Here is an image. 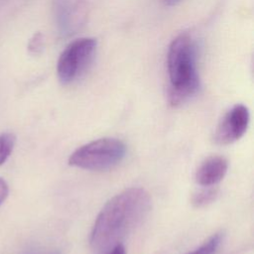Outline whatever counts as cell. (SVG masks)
Listing matches in <instances>:
<instances>
[{"label":"cell","mask_w":254,"mask_h":254,"mask_svg":"<svg viewBox=\"0 0 254 254\" xmlns=\"http://www.w3.org/2000/svg\"><path fill=\"white\" fill-rule=\"evenodd\" d=\"M250 120L248 108L243 104H236L229 109L219 122L214 140L219 145H228L239 140L246 132Z\"/></svg>","instance_id":"5b68a950"},{"label":"cell","mask_w":254,"mask_h":254,"mask_svg":"<svg viewBox=\"0 0 254 254\" xmlns=\"http://www.w3.org/2000/svg\"><path fill=\"white\" fill-rule=\"evenodd\" d=\"M167 67L170 81L169 101L172 106H179L195 95L200 85L195 44L189 34H181L171 43Z\"/></svg>","instance_id":"7a4b0ae2"},{"label":"cell","mask_w":254,"mask_h":254,"mask_svg":"<svg viewBox=\"0 0 254 254\" xmlns=\"http://www.w3.org/2000/svg\"><path fill=\"white\" fill-rule=\"evenodd\" d=\"M97 42L93 38H80L71 42L61 54L57 72L63 84H68L79 78L90 66Z\"/></svg>","instance_id":"277c9868"},{"label":"cell","mask_w":254,"mask_h":254,"mask_svg":"<svg viewBox=\"0 0 254 254\" xmlns=\"http://www.w3.org/2000/svg\"><path fill=\"white\" fill-rule=\"evenodd\" d=\"M222 237H223V233L221 232L214 233L205 242H203V244H201L198 248L187 254H214L221 243Z\"/></svg>","instance_id":"30bf717a"},{"label":"cell","mask_w":254,"mask_h":254,"mask_svg":"<svg viewBox=\"0 0 254 254\" xmlns=\"http://www.w3.org/2000/svg\"><path fill=\"white\" fill-rule=\"evenodd\" d=\"M164 1L167 5H175V4L179 3L181 0H164Z\"/></svg>","instance_id":"5bb4252c"},{"label":"cell","mask_w":254,"mask_h":254,"mask_svg":"<svg viewBox=\"0 0 254 254\" xmlns=\"http://www.w3.org/2000/svg\"><path fill=\"white\" fill-rule=\"evenodd\" d=\"M205 188L206 189H203L192 195L191 203L195 207H203L216 199L218 195L217 189H214L211 187H205Z\"/></svg>","instance_id":"ba28073f"},{"label":"cell","mask_w":254,"mask_h":254,"mask_svg":"<svg viewBox=\"0 0 254 254\" xmlns=\"http://www.w3.org/2000/svg\"><path fill=\"white\" fill-rule=\"evenodd\" d=\"M9 193V188L6 181L0 178V205L4 202Z\"/></svg>","instance_id":"7c38bea8"},{"label":"cell","mask_w":254,"mask_h":254,"mask_svg":"<svg viewBox=\"0 0 254 254\" xmlns=\"http://www.w3.org/2000/svg\"><path fill=\"white\" fill-rule=\"evenodd\" d=\"M125 154L126 146L122 141L115 138H100L72 152L68 164L89 171H103L118 165Z\"/></svg>","instance_id":"3957f363"},{"label":"cell","mask_w":254,"mask_h":254,"mask_svg":"<svg viewBox=\"0 0 254 254\" xmlns=\"http://www.w3.org/2000/svg\"><path fill=\"white\" fill-rule=\"evenodd\" d=\"M15 142L16 137L13 133L4 132L0 134V166H2L11 155Z\"/></svg>","instance_id":"9c48e42d"},{"label":"cell","mask_w":254,"mask_h":254,"mask_svg":"<svg viewBox=\"0 0 254 254\" xmlns=\"http://www.w3.org/2000/svg\"><path fill=\"white\" fill-rule=\"evenodd\" d=\"M151 197L142 188H129L112 196L98 213L91 234L90 247L94 254H105L147 216Z\"/></svg>","instance_id":"6da1fadb"},{"label":"cell","mask_w":254,"mask_h":254,"mask_svg":"<svg viewBox=\"0 0 254 254\" xmlns=\"http://www.w3.org/2000/svg\"><path fill=\"white\" fill-rule=\"evenodd\" d=\"M228 162L221 156L206 158L195 171V182L202 187H212L219 183L225 176Z\"/></svg>","instance_id":"8992f818"},{"label":"cell","mask_w":254,"mask_h":254,"mask_svg":"<svg viewBox=\"0 0 254 254\" xmlns=\"http://www.w3.org/2000/svg\"><path fill=\"white\" fill-rule=\"evenodd\" d=\"M78 4H62L59 7V13L58 17L60 19L59 23L62 26L63 30H67L70 28V25H74L73 23L80 15V12L78 13ZM80 17V16H79Z\"/></svg>","instance_id":"52a82bcc"},{"label":"cell","mask_w":254,"mask_h":254,"mask_svg":"<svg viewBox=\"0 0 254 254\" xmlns=\"http://www.w3.org/2000/svg\"><path fill=\"white\" fill-rule=\"evenodd\" d=\"M105 254H126V251H125L124 245L122 243H119V244L115 245L114 247H112Z\"/></svg>","instance_id":"4fadbf2b"},{"label":"cell","mask_w":254,"mask_h":254,"mask_svg":"<svg viewBox=\"0 0 254 254\" xmlns=\"http://www.w3.org/2000/svg\"><path fill=\"white\" fill-rule=\"evenodd\" d=\"M55 254H58V253H55Z\"/></svg>","instance_id":"9a60e30c"},{"label":"cell","mask_w":254,"mask_h":254,"mask_svg":"<svg viewBox=\"0 0 254 254\" xmlns=\"http://www.w3.org/2000/svg\"><path fill=\"white\" fill-rule=\"evenodd\" d=\"M43 44H44L43 36H42V34L38 33V34H35L33 36V38L30 40L28 49L31 53L37 54V53H40V51L43 49Z\"/></svg>","instance_id":"8fae6325"}]
</instances>
